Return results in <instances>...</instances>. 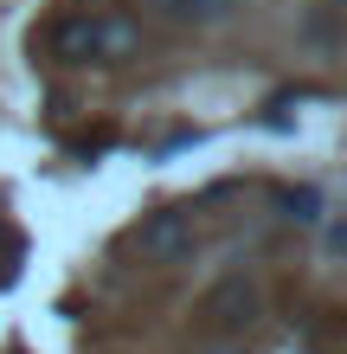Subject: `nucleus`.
<instances>
[{"instance_id": "f257e3e1", "label": "nucleus", "mask_w": 347, "mask_h": 354, "mask_svg": "<svg viewBox=\"0 0 347 354\" xmlns=\"http://www.w3.org/2000/svg\"><path fill=\"white\" fill-rule=\"evenodd\" d=\"M39 52L52 65H71V71H110V65H129L141 52V19L122 13V7H77V13H58Z\"/></svg>"}, {"instance_id": "39448f33", "label": "nucleus", "mask_w": 347, "mask_h": 354, "mask_svg": "<svg viewBox=\"0 0 347 354\" xmlns=\"http://www.w3.org/2000/svg\"><path fill=\"white\" fill-rule=\"evenodd\" d=\"M283 206H290V219H315L321 194H315V187H296V194H283Z\"/></svg>"}, {"instance_id": "0eeeda50", "label": "nucleus", "mask_w": 347, "mask_h": 354, "mask_svg": "<svg viewBox=\"0 0 347 354\" xmlns=\"http://www.w3.org/2000/svg\"><path fill=\"white\" fill-rule=\"evenodd\" d=\"M193 354H251L244 342H206V348H193Z\"/></svg>"}, {"instance_id": "7ed1b4c3", "label": "nucleus", "mask_w": 347, "mask_h": 354, "mask_svg": "<svg viewBox=\"0 0 347 354\" xmlns=\"http://www.w3.org/2000/svg\"><path fill=\"white\" fill-rule=\"evenodd\" d=\"M257 309H264V297H257L251 277H219L206 290V303H199V316H206L212 342H244V328L257 322Z\"/></svg>"}, {"instance_id": "20e7f679", "label": "nucleus", "mask_w": 347, "mask_h": 354, "mask_svg": "<svg viewBox=\"0 0 347 354\" xmlns=\"http://www.w3.org/2000/svg\"><path fill=\"white\" fill-rule=\"evenodd\" d=\"M168 7V19H180V26H219V19L238 13V0H161Z\"/></svg>"}, {"instance_id": "f03ea898", "label": "nucleus", "mask_w": 347, "mask_h": 354, "mask_svg": "<svg viewBox=\"0 0 347 354\" xmlns=\"http://www.w3.org/2000/svg\"><path fill=\"white\" fill-rule=\"evenodd\" d=\"M193 245H199V219L187 206H161L129 232V252L141 264H180V258H193Z\"/></svg>"}, {"instance_id": "423d86ee", "label": "nucleus", "mask_w": 347, "mask_h": 354, "mask_svg": "<svg viewBox=\"0 0 347 354\" xmlns=\"http://www.w3.org/2000/svg\"><path fill=\"white\" fill-rule=\"evenodd\" d=\"M13 264H19V239L7 232V219H0V283L13 277Z\"/></svg>"}]
</instances>
